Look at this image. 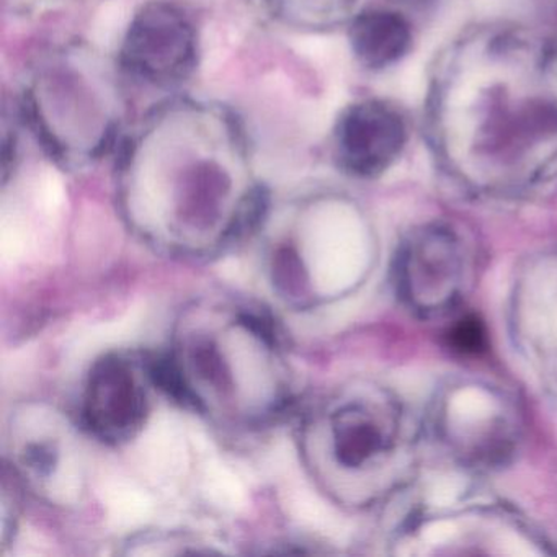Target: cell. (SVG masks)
Here are the masks:
<instances>
[{"instance_id": "obj_1", "label": "cell", "mask_w": 557, "mask_h": 557, "mask_svg": "<svg viewBox=\"0 0 557 557\" xmlns=\"http://www.w3.org/2000/svg\"><path fill=\"white\" fill-rule=\"evenodd\" d=\"M429 132L459 184L523 190L557 169V44L513 25L456 38L430 83Z\"/></svg>"}, {"instance_id": "obj_5", "label": "cell", "mask_w": 557, "mask_h": 557, "mask_svg": "<svg viewBox=\"0 0 557 557\" xmlns=\"http://www.w3.org/2000/svg\"><path fill=\"white\" fill-rule=\"evenodd\" d=\"M466 275L465 247L455 231L430 224L410 234L397 257V292L423 315L455 306Z\"/></svg>"}, {"instance_id": "obj_9", "label": "cell", "mask_w": 557, "mask_h": 557, "mask_svg": "<svg viewBox=\"0 0 557 557\" xmlns=\"http://www.w3.org/2000/svg\"><path fill=\"white\" fill-rule=\"evenodd\" d=\"M348 40L361 66L384 71L396 66L410 53L413 28L403 12L387 8L368 9L351 21Z\"/></svg>"}, {"instance_id": "obj_2", "label": "cell", "mask_w": 557, "mask_h": 557, "mask_svg": "<svg viewBox=\"0 0 557 557\" xmlns=\"http://www.w3.org/2000/svg\"><path fill=\"white\" fill-rule=\"evenodd\" d=\"M158 389L187 409L234 426L278 419L292 403V370L269 312L246 302L185 309L169 350L151 357Z\"/></svg>"}, {"instance_id": "obj_6", "label": "cell", "mask_w": 557, "mask_h": 557, "mask_svg": "<svg viewBox=\"0 0 557 557\" xmlns=\"http://www.w3.org/2000/svg\"><path fill=\"white\" fill-rule=\"evenodd\" d=\"M195 58L197 37L190 21L164 2L143 8L123 41L126 70L156 86L181 83L194 71Z\"/></svg>"}, {"instance_id": "obj_3", "label": "cell", "mask_w": 557, "mask_h": 557, "mask_svg": "<svg viewBox=\"0 0 557 557\" xmlns=\"http://www.w3.org/2000/svg\"><path fill=\"white\" fill-rule=\"evenodd\" d=\"M302 458L332 494L354 491L386 465L399 436L396 406L380 391L345 389L302 420Z\"/></svg>"}, {"instance_id": "obj_10", "label": "cell", "mask_w": 557, "mask_h": 557, "mask_svg": "<svg viewBox=\"0 0 557 557\" xmlns=\"http://www.w3.org/2000/svg\"><path fill=\"white\" fill-rule=\"evenodd\" d=\"M451 347L461 354H478L485 347V332L478 318L459 319L449 332Z\"/></svg>"}, {"instance_id": "obj_7", "label": "cell", "mask_w": 557, "mask_h": 557, "mask_svg": "<svg viewBox=\"0 0 557 557\" xmlns=\"http://www.w3.org/2000/svg\"><path fill=\"white\" fill-rule=\"evenodd\" d=\"M76 429L63 413L25 409L12 419L14 474L45 494L79 491Z\"/></svg>"}, {"instance_id": "obj_8", "label": "cell", "mask_w": 557, "mask_h": 557, "mask_svg": "<svg viewBox=\"0 0 557 557\" xmlns=\"http://www.w3.org/2000/svg\"><path fill=\"white\" fill-rule=\"evenodd\" d=\"M407 141L399 109L384 100H361L345 109L335 125V161L351 177L376 178L399 161Z\"/></svg>"}, {"instance_id": "obj_4", "label": "cell", "mask_w": 557, "mask_h": 557, "mask_svg": "<svg viewBox=\"0 0 557 557\" xmlns=\"http://www.w3.org/2000/svg\"><path fill=\"white\" fill-rule=\"evenodd\" d=\"M151 358L103 355L90 367L81 403V430L103 445L120 446L135 440L151 416Z\"/></svg>"}]
</instances>
